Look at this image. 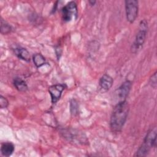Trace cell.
<instances>
[{
    "instance_id": "5b68a950",
    "label": "cell",
    "mask_w": 157,
    "mask_h": 157,
    "mask_svg": "<svg viewBox=\"0 0 157 157\" xmlns=\"http://www.w3.org/2000/svg\"><path fill=\"white\" fill-rule=\"evenodd\" d=\"M124 2L127 20L132 23L136 20L138 15L139 2L136 0H126Z\"/></svg>"
},
{
    "instance_id": "4fadbf2b",
    "label": "cell",
    "mask_w": 157,
    "mask_h": 157,
    "mask_svg": "<svg viewBox=\"0 0 157 157\" xmlns=\"http://www.w3.org/2000/svg\"><path fill=\"white\" fill-rule=\"evenodd\" d=\"M12 31L11 26L6 21L1 19V33L2 34H7Z\"/></svg>"
},
{
    "instance_id": "e0dca14e",
    "label": "cell",
    "mask_w": 157,
    "mask_h": 157,
    "mask_svg": "<svg viewBox=\"0 0 157 157\" xmlns=\"http://www.w3.org/2000/svg\"><path fill=\"white\" fill-rule=\"evenodd\" d=\"M88 2L90 3V4L91 5V6H94V4L96 3V1H88Z\"/></svg>"
},
{
    "instance_id": "5bb4252c",
    "label": "cell",
    "mask_w": 157,
    "mask_h": 157,
    "mask_svg": "<svg viewBox=\"0 0 157 157\" xmlns=\"http://www.w3.org/2000/svg\"><path fill=\"white\" fill-rule=\"evenodd\" d=\"M71 113L74 115L77 113L78 112V105L77 102L74 99L71 101Z\"/></svg>"
},
{
    "instance_id": "7c38bea8",
    "label": "cell",
    "mask_w": 157,
    "mask_h": 157,
    "mask_svg": "<svg viewBox=\"0 0 157 157\" xmlns=\"http://www.w3.org/2000/svg\"><path fill=\"white\" fill-rule=\"evenodd\" d=\"M33 62L37 67H40L45 63V58L40 53H36L33 56Z\"/></svg>"
},
{
    "instance_id": "9c48e42d",
    "label": "cell",
    "mask_w": 157,
    "mask_h": 157,
    "mask_svg": "<svg viewBox=\"0 0 157 157\" xmlns=\"http://www.w3.org/2000/svg\"><path fill=\"white\" fill-rule=\"evenodd\" d=\"M15 147L13 144L9 142H6L1 144V152L4 156H9L14 151Z\"/></svg>"
},
{
    "instance_id": "277c9868",
    "label": "cell",
    "mask_w": 157,
    "mask_h": 157,
    "mask_svg": "<svg viewBox=\"0 0 157 157\" xmlns=\"http://www.w3.org/2000/svg\"><path fill=\"white\" fill-rule=\"evenodd\" d=\"M62 19L64 21L67 22L72 19H76L78 16L77 4L74 1L67 2L61 9Z\"/></svg>"
},
{
    "instance_id": "ba28073f",
    "label": "cell",
    "mask_w": 157,
    "mask_h": 157,
    "mask_svg": "<svg viewBox=\"0 0 157 157\" xmlns=\"http://www.w3.org/2000/svg\"><path fill=\"white\" fill-rule=\"evenodd\" d=\"M113 82V80L112 77L109 75L105 74L101 77L99 82V85L101 89L104 91H107L112 87Z\"/></svg>"
},
{
    "instance_id": "8992f818",
    "label": "cell",
    "mask_w": 157,
    "mask_h": 157,
    "mask_svg": "<svg viewBox=\"0 0 157 157\" xmlns=\"http://www.w3.org/2000/svg\"><path fill=\"white\" fill-rule=\"evenodd\" d=\"M66 85L64 84H55L48 88V92L51 96L52 104H55L59 99Z\"/></svg>"
},
{
    "instance_id": "3957f363",
    "label": "cell",
    "mask_w": 157,
    "mask_h": 157,
    "mask_svg": "<svg viewBox=\"0 0 157 157\" xmlns=\"http://www.w3.org/2000/svg\"><path fill=\"white\" fill-rule=\"evenodd\" d=\"M148 29L147 22L145 20H142L139 24V29L137 32L134 42L132 46V51L134 52H136L143 46L147 36Z\"/></svg>"
},
{
    "instance_id": "30bf717a",
    "label": "cell",
    "mask_w": 157,
    "mask_h": 157,
    "mask_svg": "<svg viewBox=\"0 0 157 157\" xmlns=\"http://www.w3.org/2000/svg\"><path fill=\"white\" fill-rule=\"evenodd\" d=\"M15 55L17 56V57L21 59H23L25 61H30L31 57L30 54L29 52L24 48L22 47H18L16 48L14 50Z\"/></svg>"
},
{
    "instance_id": "7a4b0ae2",
    "label": "cell",
    "mask_w": 157,
    "mask_h": 157,
    "mask_svg": "<svg viewBox=\"0 0 157 157\" xmlns=\"http://www.w3.org/2000/svg\"><path fill=\"white\" fill-rule=\"evenodd\" d=\"M156 128L150 129L139 148L137 151L135 156H145L148 155L150 150L156 146Z\"/></svg>"
},
{
    "instance_id": "9a60e30c",
    "label": "cell",
    "mask_w": 157,
    "mask_h": 157,
    "mask_svg": "<svg viewBox=\"0 0 157 157\" xmlns=\"http://www.w3.org/2000/svg\"><path fill=\"white\" fill-rule=\"evenodd\" d=\"M8 105H9V102H8L7 99L5 97L1 95V96H0V107H1V109L7 108Z\"/></svg>"
},
{
    "instance_id": "8fae6325",
    "label": "cell",
    "mask_w": 157,
    "mask_h": 157,
    "mask_svg": "<svg viewBox=\"0 0 157 157\" xmlns=\"http://www.w3.org/2000/svg\"><path fill=\"white\" fill-rule=\"evenodd\" d=\"M13 85L20 91H25L28 90L26 82L21 78L17 77L13 80Z\"/></svg>"
},
{
    "instance_id": "6da1fadb",
    "label": "cell",
    "mask_w": 157,
    "mask_h": 157,
    "mask_svg": "<svg viewBox=\"0 0 157 157\" xmlns=\"http://www.w3.org/2000/svg\"><path fill=\"white\" fill-rule=\"evenodd\" d=\"M129 110V104L126 100L120 101L115 105L110 121V126L113 132H118L121 131L127 120Z\"/></svg>"
},
{
    "instance_id": "52a82bcc",
    "label": "cell",
    "mask_w": 157,
    "mask_h": 157,
    "mask_svg": "<svg viewBox=\"0 0 157 157\" xmlns=\"http://www.w3.org/2000/svg\"><path fill=\"white\" fill-rule=\"evenodd\" d=\"M131 85V82L129 80H126L123 82L121 85L117 89V96L120 99V101L125 100L129 93Z\"/></svg>"
},
{
    "instance_id": "2e32d148",
    "label": "cell",
    "mask_w": 157,
    "mask_h": 157,
    "mask_svg": "<svg viewBox=\"0 0 157 157\" xmlns=\"http://www.w3.org/2000/svg\"><path fill=\"white\" fill-rule=\"evenodd\" d=\"M150 83L154 88L156 87V72H155L150 78Z\"/></svg>"
}]
</instances>
